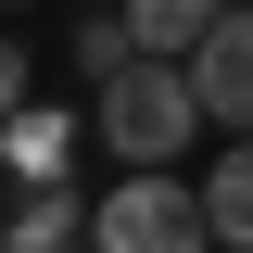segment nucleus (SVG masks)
<instances>
[{"label":"nucleus","mask_w":253,"mask_h":253,"mask_svg":"<svg viewBox=\"0 0 253 253\" xmlns=\"http://www.w3.org/2000/svg\"><path fill=\"white\" fill-rule=\"evenodd\" d=\"M203 215H215L228 253H253V126H228V152L203 165Z\"/></svg>","instance_id":"6"},{"label":"nucleus","mask_w":253,"mask_h":253,"mask_svg":"<svg viewBox=\"0 0 253 253\" xmlns=\"http://www.w3.org/2000/svg\"><path fill=\"white\" fill-rule=\"evenodd\" d=\"M89 241L101 253H190V241H215V215H203V190H190L177 165H126V177L101 190Z\"/></svg>","instance_id":"2"},{"label":"nucleus","mask_w":253,"mask_h":253,"mask_svg":"<svg viewBox=\"0 0 253 253\" xmlns=\"http://www.w3.org/2000/svg\"><path fill=\"white\" fill-rule=\"evenodd\" d=\"M89 126H101V152L114 165H190V139H203V89H190V63L177 51H126L114 76L89 89Z\"/></svg>","instance_id":"1"},{"label":"nucleus","mask_w":253,"mask_h":253,"mask_svg":"<svg viewBox=\"0 0 253 253\" xmlns=\"http://www.w3.org/2000/svg\"><path fill=\"white\" fill-rule=\"evenodd\" d=\"M0 13H13V0H0Z\"/></svg>","instance_id":"10"},{"label":"nucleus","mask_w":253,"mask_h":253,"mask_svg":"<svg viewBox=\"0 0 253 253\" xmlns=\"http://www.w3.org/2000/svg\"><path fill=\"white\" fill-rule=\"evenodd\" d=\"M89 215H101V203H76L63 177H38L26 203L0 215V241H13V253H63V241H89Z\"/></svg>","instance_id":"5"},{"label":"nucleus","mask_w":253,"mask_h":253,"mask_svg":"<svg viewBox=\"0 0 253 253\" xmlns=\"http://www.w3.org/2000/svg\"><path fill=\"white\" fill-rule=\"evenodd\" d=\"M126 51H139V26H126V13H89V26H76V63H89V89L114 76Z\"/></svg>","instance_id":"8"},{"label":"nucleus","mask_w":253,"mask_h":253,"mask_svg":"<svg viewBox=\"0 0 253 253\" xmlns=\"http://www.w3.org/2000/svg\"><path fill=\"white\" fill-rule=\"evenodd\" d=\"M215 13H241V0H126V26H139V51H203V38H215Z\"/></svg>","instance_id":"7"},{"label":"nucleus","mask_w":253,"mask_h":253,"mask_svg":"<svg viewBox=\"0 0 253 253\" xmlns=\"http://www.w3.org/2000/svg\"><path fill=\"white\" fill-rule=\"evenodd\" d=\"M13 101H26V51L0 38V114H13Z\"/></svg>","instance_id":"9"},{"label":"nucleus","mask_w":253,"mask_h":253,"mask_svg":"<svg viewBox=\"0 0 253 253\" xmlns=\"http://www.w3.org/2000/svg\"><path fill=\"white\" fill-rule=\"evenodd\" d=\"M190 89L215 126H253V13H215V38L190 51Z\"/></svg>","instance_id":"3"},{"label":"nucleus","mask_w":253,"mask_h":253,"mask_svg":"<svg viewBox=\"0 0 253 253\" xmlns=\"http://www.w3.org/2000/svg\"><path fill=\"white\" fill-rule=\"evenodd\" d=\"M63 152H76V114H51V101H13V114H0V177L13 190L63 177Z\"/></svg>","instance_id":"4"}]
</instances>
